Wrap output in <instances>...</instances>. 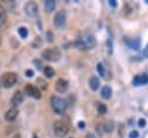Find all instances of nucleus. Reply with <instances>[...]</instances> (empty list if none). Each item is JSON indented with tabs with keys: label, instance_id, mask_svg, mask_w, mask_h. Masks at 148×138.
Instances as JSON below:
<instances>
[{
	"label": "nucleus",
	"instance_id": "nucleus-28",
	"mask_svg": "<svg viewBox=\"0 0 148 138\" xmlns=\"http://www.w3.org/2000/svg\"><path fill=\"white\" fill-rule=\"evenodd\" d=\"M25 75L29 77V78H31V77L34 75V72H32L31 70H27V71H25Z\"/></svg>",
	"mask_w": 148,
	"mask_h": 138
},
{
	"label": "nucleus",
	"instance_id": "nucleus-15",
	"mask_svg": "<svg viewBox=\"0 0 148 138\" xmlns=\"http://www.w3.org/2000/svg\"><path fill=\"white\" fill-rule=\"evenodd\" d=\"M101 94H102V96L104 97V99H110L111 97V95H112V89L109 87V86H103L102 87V90H101Z\"/></svg>",
	"mask_w": 148,
	"mask_h": 138
},
{
	"label": "nucleus",
	"instance_id": "nucleus-26",
	"mask_svg": "<svg viewBox=\"0 0 148 138\" xmlns=\"http://www.w3.org/2000/svg\"><path fill=\"white\" fill-rule=\"evenodd\" d=\"M138 136H139L138 131H132V132L130 133V138H136Z\"/></svg>",
	"mask_w": 148,
	"mask_h": 138
},
{
	"label": "nucleus",
	"instance_id": "nucleus-2",
	"mask_svg": "<svg viewBox=\"0 0 148 138\" xmlns=\"http://www.w3.org/2000/svg\"><path fill=\"white\" fill-rule=\"evenodd\" d=\"M51 106H52V109L56 114H64L66 111V108H67V103L64 99L59 97V96H51Z\"/></svg>",
	"mask_w": 148,
	"mask_h": 138
},
{
	"label": "nucleus",
	"instance_id": "nucleus-22",
	"mask_svg": "<svg viewBox=\"0 0 148 138\" xmlns=\"http://www.w3.org/2000/svg\"><path fill=\"white\" fill-rule=\"evenodd\" d=\"M97 72L103 77L104 74H105V70H104V66H103V64H101V63H98L97 64Z\"/></svg>",
	"mask_w": 148,
	"mask_h": 138
},
{
	"label": "nucleus",
	"instance_id": "nucleus-6",
	"mask_svg": "<svg viewBox=\"0 0 148 138\" xmlns=\"http://www.w3.org/2000/svg\"><path fill=\"white\" fill-rule=\"evenodd\" d=\"M65 23H66V13L65 10H59L53 17V24L57 28H61L65 26Z\"/></svg>",
	"mask_w": 148,
	"mask_h": 138
},
{
	"label": "nucleus",
	"instance_id": "nucleus-10",
	"mask_svg": "<svg viewBox=\"0 0 148 138\" xmlns=\"http://www.w3.org/2000/svg\"><path fill=\"white\" fill-rule=\"evenodd\" d=\"M68 88V81L65 79H58L56 82V89L58 93H65Z\"/></svg>",
	"mask_w": 148,
	"mask_h": 138
},
{
	"label": "nucleus",
	"instance_id": "nucleus-4",
	"mask_svg": "<svg viewBox=\"0 0 148 138\" xmlns=\"http://www.w3.org/2000/svg\"><path fill=\"white\" fill-rule=\"evenodd\" d=\"M17 81V74L14 72H8V73H3L1 77V85L6 88H9L12 86H14Z\"/></svg>",
	"mask_w": 148,
	"mask_h": 138
},
{
	"label": "nucleus",
	"instance_id": "nucleus-24",
	"mask_svg": "<svg viewBox=\"0 0 148 138\" xmlns=\"http://www.w3.org/2000/svg\"><path fill=\"white\" fill-rule=\"evenodd\" d=\"M34 65L37 67V70H40L42 68V66H43V64H42V61L39 60V59H34Z\"/></svg>",
	"mask_w": 148,
	"mask_h": 138
},
{
	"label": "nucleus",
	"instance_id": "nucleus-13",
	"mask_svg": "<svg viewBox=\"0 0 148 138\" xmlns=\"http://www.w3.org/2000/svg\"><path fill=\"white\" fill-rule=\"evenodd\" d=\"M22 101H23V94L21 92H15L12 97V104L15 107V106H18L20 103H22Z\"/></svg>",
	"mask_w": 148,
	"mask_h": 138
},
{
	"label": "nucleus",
	"instance_id": "nucleus-3",
	"mask_svg": "<svg viewBox=\"0 0 148 138\" xmlns=\"http://www.w3.org/2000/svg\"><path fill=\"white\" fill-rule=\"evenodd\" d=\"M53 132L57 137H65L68 133V125L62 121H56L52 125Z\"/></svg>",
	"mask_w": 148,
	"mask_h": 138
},
{
	"label": "nucleus",
	"instance_id": "nucleus-33",
	"mask_svg": "<svg viewBox=\"0 0 148 138\" xmlns=\"http://www.w3.org/2000/svg\"><path fill=\"white\" fill-rule=\"evenodd\" d=\"M13 138H21V136H20V135H18V133H16V135H15V136H14V137H13Z\"/></svg>",
	"mask_w": 148,
	"mask_h": 138
},
{
	"label": "nucleus",
	"instance_id": "nucleus-31",
	"mask_svg": "<svg viewBox=\"0 0 148 138\" xmlns=\"http://www.w3.org/2000/svg\"><path fill=\"white\" fill-rule=\"evenodd\" d=\"M84 126H86L84 122H82V121H81V122H79V128H80V129H83Z\"/></svg>",
	"mask_w": 148,
	"mask_h": 138
},
{
	"label": "nucleus",
	"instance_id": "nucleus-29",
	"mask_svg": "<svg viewBox=\"0 0 148 138\" xmlns=\"http://www.w3.org/2000/svg\"><path fill=\"white\" fill-rule=\"evenodd\" d=\"M143 57L148 58V44H147V45H146V48L143 49Z\"/></svg>",
	"mask_w": 148,
	"mask_h": 138
},
{
	"label": "nucleus",
	"instance_id": "nucleus-17",
	"mask_svg": "<svg viewBox=\"0 0 148 138\" xmlns=\"http://www.w3.org/2000/svg\"><path fill=\"white\" fill-rule=\"evenodd\" d=\"M104 132H112L114 130V122L113 121H108L103 124Z\"/></svg>",
	"mask_w": 148,
	"mask_h": 138
},
{
	"label": "nucleus",
	"instance_id": "nucleus-27",
	"mask_svg": "<svg viewBox=\"0 0 148 138\" xmlns=\"http://www.w3.org/2000/svg\"><path fill=\"white\" fill-rule=\"evenodd\" d=\"M138 123H139V125H140V126H141V128H143V126H145V125H146V121H145V119H143V118H140V119H139V122H138Z\"/></svg>",
	"mask_w": 148,
	"mask_h": 138
},
{
	"label": "nucleus",
	"instance_id": "nucleus-23",
	"mask_svg": "<svg viewBox=\"0 0 148 138\" xmlns=\"http://www.w3.org/2000/svg\"><path fill=\"white\" fill-rule=\"evenodd\" d=\"M96 131H97V133H98L99 136H102V135L104 133V129H103V124H102V123H98V124L96 125Z\"/></svg>",
	"mask_w": 148,
	"mask_h": 138
},
{
	"label": "nucleus",
	"instance_id": "nucleus-19",
	"mask_svg": "<svg viewBox=\"0 0 148 138\" xmlns=\"http://www.w3.org/2000/svg\"><path fill=\"white\" fill-rule=\"evenodd\" d=\"M5 22H6V9L3 8V6L0 5V27L3 26Z\"/></svg>",
	"mask_w": 148,
	"mask_h": 138
},
{
	"label": "nucleus",
	"instance_id": "nucleus-20",
	"mask_svg": "<svg viewBox=\"0 0 148 138\" xmlns=\"http://www.w3.org/2000/svg\"><path fill=\"white\" fill-rule=\"evenodd\" d=\"M17 31H18V35H20L22 38H25V37L28 36V29H27L25 27H20V28L17 29Z\"/></svg>",
	"mask_w": 148,
	"mask_h": 138
},
{
	"label": "nucleus",
	"instance_id": "nucleus-21",
	"mask_svg": "<svg viewBox=\"0 0 148 138\" xmlns=\"http://www.w3.org/2000/svg\"><path fill=\"white\" fill-rule=\"evenodd\" d=\"M106 110H108V108H106L105 104H103V103H98L97 104V111H98V114L104 115L106 112Z\"/></svg>",
	"mask_w": 148,
	"mask_h": 138
},
{
	"label": "nucleus",
	"instance_id": "nucleus-9",
	"mask_svg": "<svg viewBox=\"0 0 148 138\" xmlns=\"http://www.w3.org/2000/svg\"><path fill=\"white\" fill-rule=\"evenodd\" d=\"M133 85L134 86H142L148 83V74H139L133 78Z\"/></svg>",
	"mask_w": 148,
	"mask_h": 138
},
{
	"label": "nucleus",
	"instance_id": "nucleus-14",
	"mask_svg": "<svg viewBox=\"0 0 148 138\" xmlns=\"http://www.w3.org/2000/svg\"><path fill=\"white\" fill-rule=\"evenodd\" d=\"M89 87H90L92 90L98 89V87H99V80H98L97 77L92 75V77L89 79Z\"/></svg>",
	"mask_w": 148,
	"mask_h": 138
},
{
	"label": "nucleus",
	"instance_id": "nucleus-34",
	"mask_svg": "<svg viewBox=\"0 0 148 138\" xmlns=\"http://www.w3.org/2000/svg\"><path fill=\"white\" fill-rule=\"evenodd\" d=\"M32 138H38V137H37V136H36V135H35V136H34V137H32Z\"/></svg>",
	"mask_w": 148,
	"mask_h": 138
},
{
	"label": "nucleus",
	"instance_id": "nucleus-11",
	"mask_svg": "<svg viewBox=\"0 0 148 138\" xmlns=\"http://www.w3.org/2000/svg\"><path fill=\"white\" fill-rule=\"evenodd\" d=\"M17 115H18L17 108H16V107H13V108H10V109L5 114V119L8 121V122H13V121L17 117Z\"/></svg>",
	"mask_w": 148,
	"mask_h": 138
},
{
	"label": "nucleus",
	"instance_id": "nucleus-18",
	"mask_svg": "<svg viewBox=\"0 0 148 138\" xmlns=\"http://www.w3.org/2000/svg\"><path fill=\"white\" fill-rule=\"evenodd\" d=\"M43 72H44V75L46 78H52L54 75V70L51 67V66H45L43 68Z\"/></svg>",
	"mask_w": 148,
	"mask_h": 138
},
{
	"label": "nucleus",
	"instance_id": "nucleus-8",
	"mask_svg": "<svg viewBox=\"0 0 148 138\" xmlns=\"http://www.w3.org/2000/svg\"><path fill=\"white\" fill-rule=\"evenodd\" d=\"M24 10L29 16H36L38 14V6L35 2H28L24 7Z\"/></svg>",
	"mask_w": 148,
	"mask_h": 138
},
{
	"label": "nucleus",
	"instance_id": "nucleus-25",
	"mask_svg": "<svg viewBox=\"0 0 148 138\" xmlns=\"http://www.w3.org/2000/svg\"><path fill=\"white\" fill-rule=\"evenodd\" d=\"M37 82H38V83H40V85H39V87H40L42 89H46V88H47V83H46V82H44L42 79H38V80H37Z\"/></svg>",
	"mask_w": 148,
	"mask_h": 138
},
{
	"label": "nucleus",
	"instance_id": "nucleus-16",
	"mask_svg": "<svg viewBox=\"0 0 148 138\" xmlns=\"http://www.w3.org/2000/svg\"><path fill=\"white\" fill-rule=\"evenodd\" d=\"M44 7H45V10L47 13H51L56 7V1L54 0H46L44 3Z\"/></svg>",
	"mask_w": 148,
	"mask_h": 138
},
{
	"label": "nucleus",
	"instance_id": "nucleus-36",
	"mask_svg": "<svg viewBox=\"0 0 148 138\" xmlns=\"http://www.w3.org/2000/svg\"><path fill=\"white\" fill-rule=\"evenodd\" d=\"M71 138H73V137H71Z\"/></svg>",
	"mask_w": 148,
	"mask_h": 138
},
{
	"label": "nucleus",
	"instance_id": "nucleus-1",
	"mask_svg": "<svg viewBox=\"0 0 148 138\" xmlns=\"http://www.w3.org/2000/svg\"><path fill=\"white\" fill-rule=\"evenodd\" d=\"M97 44V41L94 36L91 35H87L84 37H81L80 39H77L75 42V46L79 50H88V49H92L95 48Z\"/></svg>",
	"mask_w": 148,
	"mask_h": 138
},
{
	"label": "nucleus",
	"instance_id": "nucleus-30",
	"mask_svg": "<svg viewBox=\"0 0 148 138\" xmlns=\"http://www.w3.org/2000/svg\"><path fill=\"white\" fill-rule=\"evenodd\" d=\"M109 5H110L111 7H116V6H117V2H116L114 0H110V1H109Z\"/></svg>",
	"mask_w": 148,
	"mask_h": 138
},
{
	"label": "nucleus",
	"instance_id": "nucleus-32",
	"mask_svg": "<svg viewBox=\"0 0 148 138\" xmlns=\"http://www.w3.org/2000/svg\"><path fill=\"white\" fill-rule=\"evenodd\" d=\"M87 138H95V137H94V135H91V133H88V135H87Z\"/></svg>",
	"mask_w": 148,
	"mask_h": 138
},
{
	"label": "nucleus",
	"instance_id": "nucleus-12",
	"mask_svg": "<svg viewBox=\"0 0 148 138\" xmlns=\"http://www.w3.org/2000/svg\"><path fill=\"white\" fill-rule=\"evenodd\" d=\"M125 43L132 50H138L140 48V39L139 38H125Z\"/></svg>",
	"mask_w": 148,
	"mask_h": 138
},
{
	"label": "nucleus",
	"instance_id": "nucleus-7",
	"mask_svg": "<svg viewBox=\"0 0 148 138\" xmlns=\"http://www.w3.org/2000/svg\"><path fill=\"white\" fill-rule=\"evenodd\" d=\"M24 92H25L27 95H29V96H31V97H34V99H40V96H42L39 89H38L36 86L31 85V83H28V85L24 87Z\"/></svg>",
	"mask_w": 148,
	"mask_h": 138
},
{
	"label": "nucleus",
	"instance_id": "nucleus-35",
	"mask_svg": "<svg viewBox=\"0 0 148 138\" xmlns=\"http://www.w3.org/2000/svg\"><path fill=\"white\" fill-rule=\"evenodd\" d=\"M0 45H1V36H0Z\"/></svg>",
	"mask_w": 148,
	"mask_h": 138
},
{
	"label": "nucleus",
	"instance_id": "nucleus-5",
	"mask_svg": "<svg viewBox=\"0 0 148 138\" xmlns=\"http://www.w3.org/2000/svg\"><path fill=\"white\" fill-rule=\"evenodd\" d=\"M42 56L44 59H46L49 61H57L60 57V53L56 49H46L42 52Z\"/></svg>",
	"mask_w": 148,
	"mask_h": 138
}]
</instances>
